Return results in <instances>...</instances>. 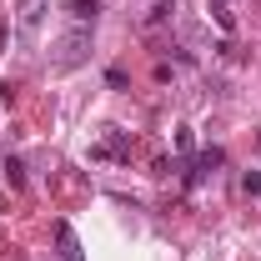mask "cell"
Masks as SVG:
<instances>
[{
    "instance_id": "1",
    "label": "cell",
    "mask_w": 261,
    "mask_h": 261,
    "mask_svg": "<svg viewBox=\"0 0 261 261\" xmlns=\"http://www.w3.org/2000/svg\"><path fill=\"white\" fill-rule=\"evenodd\" d=\"M86 61H91V31H70V35H61L50 45V65L56 70H75V65H86Z\"/></svg>"
},
{
    "instance_id": "2",
    "label": "cell",
    "mask_w": 261,
    "mask_h": 261,
    "mask_svg": "<svg viewBox=\"0 0 261 261\" xmlns=\"http://www.w3.org/2000/svg\"><path fill=\"white\" fill-rule=\"evenodd\" d=\"M56 261H86V251H81L70 221H56Z\"/></svg>"
},
{
    "instance_id": "3",
    "label": "cell",
    "mask_w": 261,
    "mask_h": 261,
    "mask_svg": "<svg viewBox=\"0 0 261 261\" xmlns=\"http://www.w3.org/2000/svg\"><path fill=\"white\" fill-rule=\"evenodd\" d=\"M176 15V0H146V10H141V25L146 31H156V25H166Z\"/></svg>"
},
{
    "instance_id": "4",
    "label": "cell",
    "mask_w": 261,
    "mask_h": 261,
    "mask_svg": "<svg viewBox=\"0 0 261 261\" xmlns=\"http://www.w3.org/2000/svg\"><path fill=\"white\" fill-rule=\"evenodd\" d=\"M216 166H221V151H216V146L201 151V156H196V171H191V186H201L206 176H216Z\"/></svg>"
},
{
    "instance_id": "5",
    "label": "cell",
    "mask_w": 261,
    "mask_h": 261,
    "mask_svg": "<svg viewBox=\"0 0 261 261\" xmlns=\"http://www.w3.org/2000/svg\"><path fill=\"white\" fill-rule=\"evenodd\" d=\"M96 156H130V141H126V130H116V126H111V130H106V146H100Z\"/></svg>"
},
{
    "instance_id": "6",
    "label": "cell",
    "mask_w": 261,
    "mask_h": 261,
    "mask_svg": "<svg viewBox=\"0 0 261 261\" xmlns=\"http://www.w3.org/2000/svg\"><path fill=\"white\" fill-rule=\"evenodd\" d=\"M15 10H20V25L35 31V25H40V15H45V0H15Z\"/></svg>"
},
{
    "instance_id": "7",
    "label": "cell",
    "mask_w": 261,
    "mask_h": 261,
    "mask_svg": "<svg viewBox=\"0 0 261 261\" xmlns=\"http://www.w3.org/2000/svg\"><path fill=\"white\" fill-rule=\"evenodd\" d=\"M96 10H100V0H70V5H65V15H70V20H81V25H86V20H96Z\"/></svg>"
},
{
    "instance_id": "8",
    "label": "cell",
    "mask_w": 261,
    "mask_h": 261,
    "mask_svg": "<svg viewBox=\"0 0 261 261\" xmlns=\"http://www.w3.org/2000/svg\"><path fill=\"white\" fill-rule=\"evenodd\" d=\"M211 5V20L221 25V31H236V15H231V0H206Z\"/></svg>"
},
{
    "instance_id": "9",
    "label": "cell",
    "mask_w": 261,
    "mask_h": 261,
    "mask_svg": "<svg viewBox=\"0 0 261 261\" xmlns=\"http://www.w3.org/2000/svg\"><path fill=\"white\" fill-rule=\"evenodd\" d=\"M5 181H10V186H25V166H20V161H5Z\"/></svg>"
},
{
    "instance_id": "10",
    "label": "cell",
    "mask_w": 261,
    "mask_h": 261,
    "mask_svg": "<svg viewBox=\"0 0 261 261\" xmlns=\"http://www.w3.org/2000/svg\"><path fill=\"white\" fill-rule=\"evenodd\" d=\"M241 191H246V196H261V171H246V176H241Z\"/></svg>"
},
{
    "instance_id": "11",
    "label": "cell",
    "mask_w": 261,
    "mask_h": 261,
    "mask_svg": "<svg viewBox=\"0 0 261 261\" xmlns=\"http://www.w3.org/2000/svg\"><path fill=\"white\" fill-rule=\"evenodd\" d=\"M15 261H25V256H15Z\"/></svg>"
}]
</instances>
